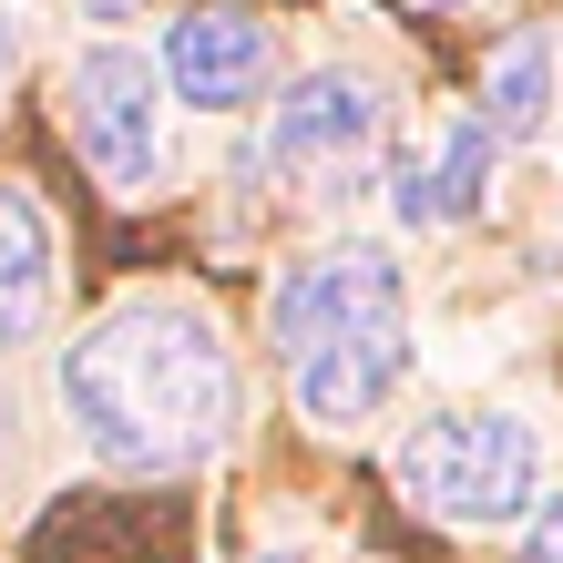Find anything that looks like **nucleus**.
Masks as SVG:
<instances>
[{
	"label": "nucleus",
	"mask_w": 563,
	"mask_h": 563,
	"mask_svg": "<svg viewBox=\"0 0 563 563\" xmlns=\"http://www.w3.org/2000/svg\"><path fill=\"white\" fill-rule=\"evenodd\" d=\"M236 358L185 297H123L62 349V410L113 472H195L236 430Z\"/></svg>",
	"instance_id": "f257e3e1"
},
{
	"label": "nucleus",
	"mask_w": 563,
	"mask_h": 563,
	"mask_svg": "<svg viewBox=\"0 0 563 563\" xmlns=\"http://www.w3.org/2000/svg\"><path fill=\"white\" fill-rule=\"evenodd\" d=\"M277 358L318 430L369 420L410 369V297L379 246H328L277 277Z\"/></svg>",
	"instance_id": "f03ea898"
},
{
	"label": "nucleus",
	"mask_w": 563,
	"mask_h": 563,
	"mask_svg": "<svg viewBox=\"0 0 563 563\" xmlns=\"http://www.w3.org/2000/svg\"><path fill=\"white\" fill-rule=\"evenodd\" d=\"M533 430L512 410H451L400 441V492L430 522H512L533 503Z\"/></svg>",
	"instance_id": "7ed1b4c3"
},
{
	"label": "nucleus",
	"mask_w": 563,
	"mask_h": 563,
	"mask_svg": "<svg viewBox=\"0 0 563 563\" xmlns=\"http://www.w3.org/2000/svg\"><path fill=\"white\" fill-rule=\"evenodd\" d=\"M62 113H73L82 164L113 195H144L154 185V164H164V103H154V62L144 52L92 42L73 73H62Z\"/></svg>",
	"instance_id": "20e7f679"
},
{
	"label": "nucleus",
	"mask_w": 563,
	"mask_h": 563,
	"mask_svg": "<svg viewBox=\"0 0 563 563\" xmlns=\"http://www.w3.org/2000/svg\"><path fill=\"white\" fill-rule=\"evenodd\" d=\"M164 82L206 113H236L267 82V21L256 11H185L175 42H164Z\"/></svg>",
	"instance_id": "39448f33"
},
{
	"label": "nucleus",
	"mask_w": 563,
	"mask_h": 563,
	"mask_svg": "<svg viewBox=\"0 0 563 563\" xmlns=\"http://www.w3.org/2000/svg\"><path fill=\"white\" fill-rule=\"evenodd\" d=\"M185 533L195 522L175 503H62L31 553L42 563H185Z\"/></svg>",
	"instance_id": "423d86ee"
},
{
	"label": "nucleus",
	"mask_w": 563,
	"mask_h": 563,
	"mask_svg": "<svg viewBox=\"0 0 563 563\" xmlns=\"http://www.w3.org/2000/svg\"><path fill=\"white\" fill-rule=\"evenodd\" d=\"M379 92L358 82V73H308L277 103V164H339V154H358L379 134Z\"/></svg>",
	"instance_id": "0eeeda50"
},
{
	"label": "nucleus",
	"mask_w": 563,
	"mask_h": 563,
	"mask_svg": "<svg viewBox=\"0 0 563 563\" xmlns=\"http://www.w3.org/2000/svg\"><path fill=\"white\" fill-rule=\"evenodd\" d=\"M492 123L472 113V123H451L441 134V154L430 164H400V185H389V206H400V225H451V216H472L482 206V185H492Z\"/></svg>",
	"instance_id": "6e6552de"
},
{
	"label": "nucleus",
	"mask_w": 563,
	"mask_h": 563,
	"mask_svg": "<svg viewBox=\"0 0 563 563\" xmlns=\"http://www.w3.org/2000/svg\"><path fill=\"white\" fill-rule=\"evenodd\" d=\"M52 318V225L21 185H0V349H21Z\"/></svg>",
	"instance_id": "1a4fd4ad"
},
{
	"label": "nucleus",
	"mask_w": 563,
	"mask_h": 563,
	"mask_svg": "<svg viewBox=\"0 0 563 563\" xmlns=\"http://www.w3.org/2000/svg\"><path fill=\"white\" fill-rule=\"evenodd\" d=\"M543 103H553V52L522 31V42H503V62H492V82H482V123H492V144L543 134Z\"/></svg>",
	"instance_id": "9d476101"
},
{
	"label": "nucleus",
	"mask_w": 563,
	"mask_h": 563,
	"mask_svg": "<svg viewBox=\"0 0 563 563\" xmlns=\"http://www.w3.org/2000/svg\"><path fill=\"white\" fill-rule=\"evenodd\" d=\"M522 553H533V563H563V503L533 522V543H522Z\"/></svg>",
	"instance_id": "9b49d317"
},
{
	"label": "nucleus",
	"mask_w": 563,
	"mask_h": 563,
	"mask_svg": "<svg viewBox=\"0 0 563 563\" xmlns=\"http://www.w3.org/2000/svg\"><path fill=\"white\" fill-rule=\"evenodd\" d=\"M256 563H308V553H256Z\"/></svg>",
	"instance_id": "f8f14e48"
},
{
	"label": "nucleus",
	"mask_w": 563,
	"mask_h": 563,
	"mask_svg": "<svg viewBox=\"0 0 563 563\" xmlns=\"http://www.w3.org/2000/svg\"><path fill=\"white\" fill-rule=\"evenodd\" d=\"M0 62H11V21H0Z\"/></svg>",
	"instance_id": "ddd939ff"
}]
</instances>
